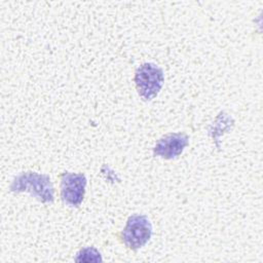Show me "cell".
Instances as JSON below:
<instances>
[{
  "label": "cell",
  "mask_w": 263,
  "mask_h": 263,
  "mask_svg": "<svg viewBox=\"0 0 263 263\" xmlns=\"http://www.w3.org/2000/svg\"><path fill=\"white\" fill-rule=\"evenodd\" d=\"M11 192H28L43 203H51L54 199V188L49 176L36 172H24L17 175L10 187Z\"/></svg>",
  "instance_id": "1"
},
{
  "label": "cell",
  "mask_w": 263,
  "mask_h": 263,
  "mask_svg": "<svg viewBox=\"0 0 263 263\" xmlns=\"http://www.w3.org/2000/svg\"><path fill=\"white\" fill-rule=\"evenodd\" d=\"M189 144V137L184 133H171L161 137L153 147V155L163 159L180 156Z\"/></svg>",
  "instance_id": "5"
},
{
  "label": "cell",
  "mask_w": 263,
  "mask_h": 263,
  "mask_svg": "<svg viewBox=\"0 0 263 263\" xmlns=\"http://www.w3.org/2000/svg\"><path fill=\"white\" fill-rule=\"evenodd\" d=\"M87 179L81 173L65 172L61 175V197L65 204L78 208L84 197Z\"/></svg>",
  "instance_id": "4"
},
{
  "label": "cell",
  "mask_w": 263,
  "mask_h": 263,
  "mask_svg": "<svg viewBox=\"0 0 263 263\" xmlns=\"http://www.w3.org/2000/svg\"><path fill=\"white\" fill-rule=\"evenodd\" d=\"M164 82L163 71L153 63L142 64L135 72V83L139 96L144 101L153 100Z\"/></svg>",
  "instance_id": "2"
},
{
  "label": "cell",
  "mask_w": 263,
  "mask_h": 263,
  "mask_svg": "<svg viewBox=\"0 0 263 263\" xmlns=\"http://www.w3.org/2000/svg\"><path fill=\"white\" fill-rule=\"evenodd\" d=\"M75 262H102L101 253L93 247H85L79 250L74 258Z\"/></svg>",
  "instance_id": "6"
},
{
  "label": "cell",
  "mask_w": 263,
  "mask_h": 263,
  "mask_svg": "<svg viewBox=\"0 0 263 263\" xmlns=\"http://www.w3.org/2000/svg\"><path fill=\"white\" fill-rule=\"evenodd\" d=\"M152 235V225L145 215H132L125 227L119 233V239L129 250L137 251L144 247Z\"/></svg>",
  "instance_id": "3"
}]
</instances>
